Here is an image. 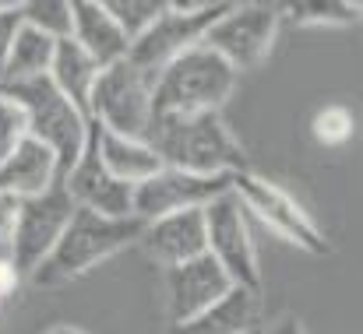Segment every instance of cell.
Returning <instances> with one entry per match:
<instances>
[{"mask_svg": "<svg viewBox=\"0 0 363 334\" xmlns=\"http://www.w3.org/2000/svg\"><path fill=\"white\" fill-rule=\"evenodd\" d=\"M230 194L240 201L247 215H254L257 222H264L272 232H279L282 239H289L293 246L307 250V253H328V236L318 229V222L307 215L303 205H296V197L289 190H282L279 183L243 169L233 176Z\"/></svg>", "mask_w": 363, "mask_h": 334, "instance_id": "cell-8", "label": "cell"}, {"mask_svg": "<svg viewBox=\"0 0 363 334\" xmlns=\"http://www.w3.org/2000/svg\"><path fill=\"white\" fill-rule=\"evenodd\" d=\"M92 123H96V120H92ZM96 134H99V159H103V166H106L117 180H123V183L141 187L145 180H152L155 173L166 169L162 159L152 151L148 141L110 134V130H103L99 123H96Z\"/></svg>", "mask_w": 363, "mask_h": 334, "instance_id": "cell-17", "label": "cell"}, {"mask_svg": "<svg viewBox=\"0 0 363 334\" xmlns=\"http://www.w3.org/2000/svg\"><path fill=\"white\" fill-rule=\"evenodd\" d=\"M110 14L121 21V28L127 32V39L134 42L138 35H145L152 28V21L166 11L162 0H106Z\"/></svg>", "mask_w": 363, "mask_h": 334, "instance_id": "cell-23", "label": "cell"}, {"mask_svg": "<svg viewBox=\"0 0 363 334\" xmlns=\"http://www.w3.org/2000/svg\"><path fill=\"white\" fill-rule=\"evenodd\" d=\"M230 11V4H198V0H169L166 11L152 21V28L145 35H138L130 42L127 60L148 74L152 81H159V74L184 57L187 50L201 46L205 35L212 32V25Z\"/></svg>", "mask_w": 363, "mask_h": 334, "instance_id": "cell-5", "label": "cell"}, {"mask_svg": "<svg viewBox=\"0 0 363 334\" xmlns=\"http://www.w3.org/2000/svg\"><path fill=\"white\" fill-rule=\"evenodd\" d=\"M353 130H357V120H353V113L346 110V106H325V110L314 116V123H311L314 141L325 144V148L346 144L353 137Z\"/></svg>", "mask_w": 363, "mask_h": 334, "instance_id": "cell-24", "label": "cell"}, {"mask_svg": "<svg viewBox=\"0 0 363 334\" xmlns=\"http://www.w3.org/2000/svg\"><path fill=\"white\" fill-rule=\"evenodd\" d=\"M254 321H257V296L247 289H230V296H223L212 310L198 313L194 321L169 324L166 334H247L254 331Z\"/></svg>", "mask_w": 363, "mask_h": 334, "instance_id": "cell-18", "label": "cell"}, {"mask_svg": "<svg viewBox=\"0 0 363 334\" xmlns=\"http://www.w3.org/2000/svg\"><path fill=\"white\" fill-rule=\"evenodd\" d=\"M4 4H7V0H0V7H4Z\"/></svg>", "mask_w": 363, "mask_h": 334, "instance_id": "cell-32", "label": "cell"}, {"mask_svg": "<svg viewBox=\"0 0 363 334\" xmlns=\"http://www.w3.org/2000/svg\"><path fill=\"white\" fill-rule=\"evenodd\" d=\"M237 71L205 42L177 57L155 81V103L152 116H198V113H219L233 88Z\"/></svg>", "mask_w": 363, "mask_h": 334, "instance_id": "cell-3", "label": "cell"}, {"mask_svg": "<svg viewBox=\"0 0 363 334\" xmlns=\"http://www.w3.org/2000/svg\"><path fill=\"white\" fill-rule=\"evenodd\" d=\"M264 334H307V331H303V321H300V317L286 313V317H279Z\"/></svg>", "mask_w": 363, "mask_h": 334, "instance_id": "cell-29", "label": "cell"}, {"mask_svg": "<svg viewBox=\"0 0 363 334\" xmlns=\"http://www.w3.org/2000/svg\"><path fill=\"white\" fill-rule=\"evenodd\" d=\"M247 334H261V331H247Z\"/></svg>", "mask_w": 363, "mask_h": 334, "instance_id": "cell-31", "label": "cell"}, {"mask_svg": "<svg viewBox=\"0 0 363 334\" xmlns=\"http://www.w3.org/2000/svg\"><path fill=\"white\" fill-rule=\"evenodd\" d=\"M282 14L296 25H353L363 18V0H300L282 4Z\"/></svg>", "mask_w": 363, "mask_h": 334, "instance_id": "cell-21", "label": "cell"}, {"mask_svg": "<svg viewBox=\"0 0 363 334\" xmlns=\"http://www.w3.org/2000/svg\"><path fill=\"white\" fill-rule=\"evenodd\" d=\"M4 96H11L25 116H28V137L43 141L60 166V180H67V173L78 166L85 144H89V116L78 110L57 85L53 78H32L21 85H7L0 88Z\"/></svg>", "mask_w": 363, "mask_h": 334, "instance_id": "cell-4", "label": "cell"}, {"mask_svg": "<svg viewBox=\"0 0 363 334\" xmlns=\"http://www.w3.org/2000/svg\"><path fill=\"white\" fill-rule=\"evenodd\" d=\"M230 183H233V176H194V173L166 166L141 187H134V219L152 225L166 215H177V212L208 208L212 201L230 194Z\"/></svg>", "mask_w": 363, "mask_h": 334, "instance_id": "cell-11", "label": "cell"}, {"mask_svg": "<svg viewBox=\"0 0 363 334\" xmlns=\"http://www.w3.org/2000/svg\"><path fill=\"white\" fill-rule=\"evenodd\" d=\"M99 64L74 42V39H60L57 42V57H53V67H50V78L53 85L78 106V110L89 116V99H92V88H96V78H99Z\"/></svg>", "mask_w": 363, "mask_h": 334, "instance_id": "cell-19", "label": "cell"}, {"mask_svg": "<svg viewBox=\"0 0 363 334\" xmlns=\"http://www.w3.org/2000/svg\"><path fill=\"white\" fill-rule=\"evenodd\" d=\"M67 190L74 197L78 208H89V212H99L106 219H134V187L117 180L103 159H99V134H96V123L89 120V144L78 159V166L67 173Z\"/></svg>", "mask_w": 363, "mask_h": 334, "instance_id": "cell-12", "label": "cell"}, {"mask_svg": "<svg viewBox=\"0 0 363 334\" xmlns=\"http://www.w3.org/2000/svg\"><path fill=\"white\" fill-rule=\"evenodd\" d=\"M74 212H78V205H74L64 180L53 183L46 194L21 201L18 222H14L11 243H7V257H11L18 278H32L43 267V260L60 243V236H64L67 222L74 219Z\"/></svg>", "mask_w": 363, "mask_h": 334, "instance_id": "cell-7", "label": "cell"}, {"mask_svg": "<svg viewBox=\"0 0 363 334\" xmlns=\"http://www.w3.org/2000/svg\"><path fill=\"white\" fill-rule=\"evenodd\" d=\"M25 137H28V116H25V110H21L11 96L0 92V162H4Z\"/></svg>", "mask_w": 363, "mask_h": 334, "instance_id": "cell-25", "label": "cell"}, {"mask_svg": "<svg viewBox=\"0 0 363 334\" xmlns=\"http://www.w3.org/2000/svg\"><path fill=\"white\" fill-rule=\"evenodd\" d=\"M152 103H155V81L141 74L130 60H117L103 67L96 78L89 99V120H96L110 134L145 141L152 127Z\"/></svg>", "mask_w": 363, "mask_h": 334, "instance_id": "cell-6", "label": "cell"}, {"mask_svg": "<svg viewBox=\"0 0 363 334\" xmlns=\"http://www.w3.org/2000/svg\"><path fill=\"white\" fill-rule=\"evenodd\" d=\"M141 236H145L141 219H106L99 212L78 208L74 219L64 229L60 243L53 246V253L43 260V267L28 282L35 289H60V285L89 275L92 267L106 264L127 246H138Z\"/></svg>", "mask_w": 363, "mask_h": 334, "instance_id": "cell-2", "label": "cell"}, {"mask_svg": "<svg viewBox=\"0 0 363 334\" xmlns=\"http://www.w3.org/2000/svg\"><path fill=\"white\" fill-rule=\"evenodd\" d=\"M57 42L60 39L39 32L35 25H21V32L14 39V50H11V60L4 67L0 88L21 85V81H32V78H46L50 67H53V57H57Z\"/></svg>", "mask_w": 363, "mask_h": 334, "instance_id": "cell-20", "label": "cell"}, {"mask_svg": "<svg viewBox=\"0 0 363 334\" xmlns=\"http://www.w3.org/2000/svg\"><path fill=\"white\" fill-rule=\"evenodd\" d=\"M230 289H237L230 282V275L205 253L194 257L187 264L166 267V310H169V324H184L194 321L198 313L212 310L223 296H230Z\"/></svg>", "mask_w": 363, "mask_h": 334, "instance_id": "cell-13", "label": "cell"}, {"mask_svg": "<svg viewBox=\"0 0 363 334\" xmlns=\"http://www.w3.org/2000/svg\"><path fill=\"white\" fill-rule=\"evenodd\" d=\"M71 39L99 64L110 67L117 60H127L130 39L121 28V21L110 14L103 0H74V18H71Z\"/></svg>", "mask_w": 363, "mask_h": 334, "instance_id": "cell-15", "label": "cell"}, {"mask_svg": "<svg viewBox=\"0 0 363 334\" xmlns=\"http://www.w3.org/2000/svg\"><path fill=\"white\" fill-rule=\"evenodd\" d=\"M145 141L162 159V166L194 176H237L247 169V151L219 113L152 116Z\"/></svg>", "mask_w": 363, "mask_h": 334, "instance_id": "cell-1", "label": "cell"}, {"mask_svg": "<svg viewBox=\"0 0 363 334\" xmlns=\"http://www.w3.org/2000/svg\"><path fill=\"white\" fill-rule=\"evenodd\" d=\"M46 334H85L82 328H71V324H53Z\"/></svg>", "mask_w": 363, "mask_h": 334, "instance_id": "cell-30", "label": "cell"}, {"mask_svg": "<svg viewBox=\"0 0 363 334\" xmlns=\"http://www.w3.org/2000/svg\"><path fill=\"white\" fill-rule=\"evenodd\" d=\"M53 183H60V166H57V155L35 141V137H25L4 162H0V190L25 201V197H39L46 194Z\"/></svg>", "mask_w": 363, "mask_h": 334, "instance_id": "cell-16", "label": "cell"}, {"mask_svg": "<svg viewBox=\"0 0 363 334\" xmlns=\"http://www.w3.org/2000/svg\"><path fill=\"white\" fill-rule=\"evenodd\" d=\"M18 208H21V201L0 190V243L4 246L11 243V232H14V222H18Z\"/></svg>", "mask_w": 363, "mask_h": 334, "instance_id": "cell-27", "label": "cell"}, {"mask_svg": "<svg viewBox=\"0 0 363 334\" xmlns=\"http://www.w3.org/2000/svg\"><path fill=\"white\" fill-rule=\"evenodd\" d=\"M71 18H74V4H67V0L25 4V25H35L39 32H46L53 39H71Z\"/></svg>", "mask_w": 363, "mask_h": 334, "instance_id": "cell-22", "label": "cell"}, {"mask_svg": "<svg viewBox=\"0 0 363 334\" xmlns=\"http://www.w3.org/2000/svg\"><path fill=\"white\" fill-rule=\"evenodd\" d=\"M205 225H208V257L230 275V282L247 292H261V264L257 250L247 229V212L233 194H223L205 208Z\"/></svg>", "mask_w": 363, "mask_h": 334, "instance_id": "cell-10", "label": "cell"}, {"mask_svg": "<svg viewBox=\"0 0 363 334\" xmlns=\"http://www.w3.org/2000/svg\"><path fill=\"white\" fill-rule=\"evenodd\" d=\"M282 4H230V11L212 25V32L205 35V46L216 50L237 74L257 67L275 42V32L282 25Z\"/></svg>", "mask_w": 363, "mask_h": 334, "instance_id": "cell-9", "label": "cell"}, {"mask_svg": "<svg viewBox=\"0 0 363 334\" xmlns=\"http://www.w3.org/2000/svg\"><path fill=\"white\" fill-rule=\"evenodd\" d=\"M21 25H25V4L7 0L0 7V78H4V67L11 60V50H14V39H18Z\"/></svg>", "mask_w": 363, "mask_h": 334, "instance_id": "cell-26", "label": "cell"}, {"mask_svg": "<svg viewBox=\"0 0 363 334\" xmlns=\"http://www.w3.org/2000/svg\"><path fill=\"white\" fill-rule=\"evenodd\" d=\"M138 246H145V253L162 267H177V264H187L194 257H205L208 253L205 208L177 212V215H166L159 222L145 225V236Z\"/></svg>", "mask_w": 363, "mask_h": 334, "instance_id": "cell-14", "label": "cell"}, {"mask_svg": "<svg viewBox=\"0 0 363 334\" xmlns=\"http://www.w3.org/2000/svg\"><path fill=\"white\" fill-rule=\"evenodd\" d=\"M14 285H18V271H14L11 257H7V253H0V303L14 292Z\"/></svg>", "mask_w": 363, "mask_h": 334, "instance_id": "cell-28", "label": "cell"}]
</instances>
